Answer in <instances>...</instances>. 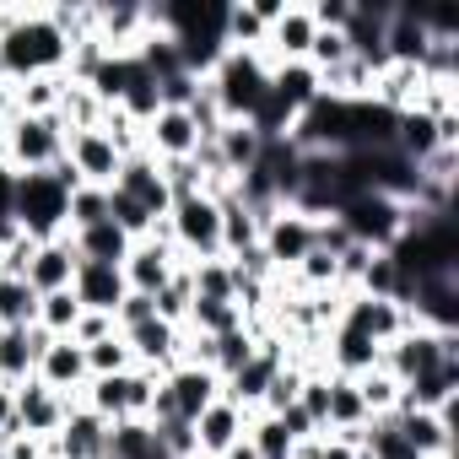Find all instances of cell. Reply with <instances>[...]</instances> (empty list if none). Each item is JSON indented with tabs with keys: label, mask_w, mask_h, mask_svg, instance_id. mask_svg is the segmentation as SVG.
Returning <instances> with one entry per match:
<instances>
[{
	"label": "cell",
	"mask_w": 459,
	"mask_h": 459,
	"mask_svg": "<svg viewBox=\"0 0 459 459\" xmlns=\"http://www.w3.org/2000/svg\"><path fill=\"white\" fill-rule=\"evenodd\" d=\"M0 82H6V71H0Z\"/></svg>",
	"instance_id": "b9f144b4"
},
{
	"label": "cell",
	"mask_w": 459,
	"mask_h": 459,
	"mask_svg": "<svg viewBox=\"0 0 459 459\" xmlns=\"http://www.w3.org/2000/svg\"><path fill=\"white\" fill-rule=\"evenodd\" d=\"M152 303H157V319H168V325H178V330H184V325H189V308H195V281H189V265H178V271H173V281H168Z\"/></svg>",
	"instance_id": "1f68e13d"
},
{
	"label": "cell",
	"mask_w": 459,
	"mask_h": 459,
	"mask_svg": "<svg viewBox=\"0 0 459 459\" xmlns=\"http://www.w3.org/2000/svg\"><path fill=\"white\" fill-rule=\"evenodd\" d=\"M71 130L60 125V114H12L6 119V173H49L65 162Z\"/></svg>",
	"instance_id": "5b68a950"
},
{
	"label": "cell",
	"mask_w": 459,
	"mask_h": 459,
	"mask_svg": "<svg viewBox=\"0 0 459 459\" xmlns=\"http://www.w3.org/2000/svg\"><path fill=\"white\" fill-rule=\"evenodd\" d=\"M152 427H157V437H162V448H168L173 459H195V421L162 416V421H152Z\"/></svg>",
	"instance_id": "8d00e7d4"
},
{
	"label": "cell",
	"mask_w": 459,
	"mask_h": 459,
	"mask_svg": "<svg viewBox=\"0 0 459 459\" xmlns=\"http://www.w3.org/2000/svg\"><path fill=\"white\" fill-rule=\"evenodd\" d=\"M281 362H287V341H260L249 362H238L233 373L221 378V394L238 400L244 411H260V400H265V389H271V378H276Z\"/></svg>",
	"instance_id": "7c38bea8"
},
{
	"label": "cell",
	"mask_w": 459,
	"mask_h": 459,
	"mask_svg": "<svg viewBox=\"0 0 459 459\" xmlns=\"http://www.w3.org/2000/svg\"><path fill=\"white\" fill-rule=\"evenodd\" d=\"M0 459H6V448H0Z\"/></svg>",
	"instance_id": "7bdbcfd3"
},
{
	"label": "cell",
	"mask_w": 459,
	"mask_h": 459,
	"mask_svg": "<svg viewBox=\"0 0 459 459\" xmlns=\"http://www.w3.org/2000/svg\"><path fill=\"white\" fill-rule=\"evenodd\" d=\"M303 373H308V368L287 357V362L276 368V378H271V389H265V400H260V411H271V416H276V411H287V405L298 400V389H303Z\"/></svg>",
	"instance_id": "d590c367"
},
{
	"label": "cell",
	"mask_w": 459,
	"mask_h": 459,
	"mask_svg": "<svg viewBox=\"0 0 459 459\" xmlns=\"http://www.w3.org/2000/svg\"><path fill=\"white\" fill-rule=\"evenodd\" d=\"M33 378L49 384V389L65 394V400H82V389H87V378H92V373H87V346H76L71 335H55V341L44 346Z\"/></svg>",
	"instance_id": "e0dca14e"
},
{
	"label": "cell",
	"mask_w": 459,
	"mask_h": 459,
	"mask_svg": "<svg viewBox=\"0 0 459 459\" xmlns=\"http://www.w3.org/2000/svg\"><path fill=\"white\" fill-rule=\"evenodd\" d=\"M103 459H173V454L162 448V437L146 416H130V421L108 427V454Z\"/></svg>",
	"instance_id": "d4e9b609"
},
{
	"label": "cell",
	"mask_w": 459,
	"mask_h": 459,
	"mask_svg": "<svg viewBox=\"0 0 459 459\" xmlns=\"http://www.w3.org/2000/svg\"><path fill=\"white\" fill-rule=\"evenodd\" d=\"M205 87H211L227 125L233 119L249 125L260 114L265 92H271V65H265V55H249V49H221V60L205 71Z\"/></svg>",
	"instance_id": "3957f363"
},
{
	"label": "cell",
	"mask_w": 459,
	"mask_h": 459,
	"mask_svg": "<svg viewBox=\"0 0 459 459\" xmlns=\"http://www.w3.org/2000/svg\"><path fill=\"white\" fill-rule=\"evenodd\" d=\"M49 341H55V335H49L44 325L0 330V384H6V389H22V384L33 378V368H39V357H44Z\"/></svg>",
	"instance_id": "ffe728a7"
},
{
	"label": "cell",
	"mask_w": 459,
	"mask_h": 459,
	"mask_svg": "<svg viewBox=\"0 0 459 459\" xmlns=\"http://www.w3.org/2000/svg\"><path fill=\"white\" fill-rule=\"evenodd\" d=\"M119 335H125L135 368H146V373H168L173 362H184V330L168 325V319H146V325L119 330Z\"/></svg>",
	"instance_id": "d6986e66"
},
{
	"label": "cell",
	"mask_w": 459,
	"mask_h": 459,
	"mask_svg": "<svg viewBox=\"0 0 459 459\" xmlns=\"http://www.w3.org/2000/svg\"><path fill=\"white\" fill-rule=\"evenodd\" d=\"M135 368V357H130V346H125V335L114 330V335H103L98 346H87V373L92 378H108V373H130Z\"/></svg>",
	"instance_id": "836d02e7"
},
{
	"label": "cell",
	"mask_w": 459,
	"mask_h": 459,
	"mask_svg": "<svg viewBox=\"0 0 459 459\" xmlns=\"http://www.w3.org/2000/svg\"><path fill=\"white\" fill-rule=\"evenodd\" d=\"M157 384H162V373H146V368L108 373V378H87L82 405H87V411H98V416L114 427V421L146 416V411H152V400H157Z\"/></svg>",
	"instance_id": "52a82bcc"
},
{
	"label": "cell",
	"mask_w": 459,
	"mask_h": 459,
	"mask_svg": "<svg viewBox=\"0 0 459 459\" xmlns=\"http://www.w3.org/2000/svg\"><path fill=\"white\" fill-rule=\"evenodd\" d=\"M421 87H427V76L416 71V65H384L378 76H373V103L384 108V114H405V108H416L421 103Z\"/></svg>",
	"instance_id": "cb8c5ba5"
},
{
	"label": "cell",
	"mask_w": 459,
	"mask_h": 459,
	"mask_svg": "<svg viewBox=\"0 0 459 459\" xmlns=\"http://www.w3.org/2000/svg\"><path fill=\"white\" fill-rule=\"evenodd\" d=\"M60 98H65V71L12 82V114H60Z\"/></svg>",
	"instance_id": "83f0119b"
},
{
	"label": "cell",
	"mask_w": 459,
	"mask_h": 459,
	"mask_svg": "<svg viewBox=\"0 0 459 459\" xmlns=\"http://www.w3.org/2000/svg\"><path fill=\"white\" fill-rule=\"evenodd\" d=\"M437 146H443V141H437V119H432L427 108L394 114V152H400L405 162H427Z\"/></svg>",
	"instance_id": "484cf974"
},
{
	"label": "cell",
	"mask_w": 459,
	"mask_h": 459,
	"mask_svg": "<svg viewBox=\"0 0 459 459\" xmlns=\"http://www.w3.org/2000/svg\"><path fill=\"white\" fill-rule=\"evenodd\" d=\"M98 221H108V189L76 184L65 200V233H82V227H98Z\"/></svg>",
	"instance_id": "f546056e"
},
{
	"label": "cell",
	"mask_w": 459,
	"mask_h": 459,
	"mask_svg": "<svg viewBox=\"0 0 459 459\" xmlns=\"http://www.w3.org/2000/svg\"><path fill=\"white\" fill-rule=\"evenodd\" d=\"M114 330H119V325H114V314H87V308H82V319H76L71 341H76V346H98V341H103V335H114Z\"/></svg>",
	"instance_id": "74e56055"
},
{
	"label": "cell",
	"mask_w": 459,
	"mask_h": 459,
	"mask_svg": "<svg viewBox=\"0 0 459 459\" xmlns=\"http://www.w3.org/2000/svg\"><path fill=\"white\" fill-rule=\"evenodd\" d=\"M0 448H6V459H49V454H55V448H49L44 437H33V432H17V437H6Z\"/></svg>",
	"instance_id": "ab89813d"
},
{
	"label": "cell",
	"mask_w": 459,
	"mask_h": 459,
	"mask_svg": "<svg viewBox=\"0 0 459 459\" xmlns=\"http://www.w3.org/2000/svg\"><path fill=\"white\" fill-rule=\"evenodd\" d=\"M314 216H303V211H292V205H276L265 221H260V255L271 260V271L276 276H292L308 255H314Z\"/></svg>",
	"instance_id": "9c48e42d"
},
{
	"label": "cell",
	"mask_w": 459,
	"mask_h": 459,
	"mask_svg": "<svg viewBox=\"0 0 459 459\" xmlns=\"http://www.w3.org/2000/svg\"><path fill=\"white\" fill-rule=\"evenodd\" d=\"M184 260L173 255V244L162 238V233H152V238H135L130 244V255H125V287L130 292H141V298H157L168 281H173V271H178Z\"/></svg>",
	"instance_id": "8fae6325"
},
{
	"label": "cell",
	"mask_w": 459,
	"mask_h": 459,
	"mask_svg": "<svg viewBox=\"0 0 459 459\" xmlns=\"http://www.w3.org/2000/svg\"><path fill=\"white\" fill-rule=\"evenodd\" d=\"M221 459H260V454H255V448H249V437H244V443H238V448H227V454H221Z\"/></svg>",
	"instance_id": "60d3db41"
},
{
	"label": "cell",
	"mask_w": 459,
	"mask_h": 459,
	"mask_svg": "<svg viewBox=\"0 0 459 459\" xmlns=\"http://www.w3.org/2000/svg\"><path fill=\"white\" fill-rule=\"evenodd\" d=\"M12 405H17V421H22V432H33V437L55 443V432L65 427L71 405H82V400H65V394H55L49 384L28 378L22 389H12Z\"/></svg>",
	"instance_id": "9a60e30c"
},
{
	"label": "cell",
	"mask_w": 459,
	"mask_h": 459,
	"mask_svg": "<svg viewBox=\"0 0 459 459\" xmlns=\"http://www.w3.org/2000/svg\"><path fill=\"white\" fill-rule=\"evenodd\" d=\"M65 162H71L76 184H98V189H114L119 184V168H125L119 146L103 130H76L71 146H65Z\"/></svg>",
	"instance_id": "4fadbf2b"
},
{
	"label": "cell",
	"mask_w": 459,
	"mask_h": 459,
	"mask_svg": "<svg viewBox=\"0 0 459 459\" xmlns=\"http://www.w3.org/2000/svg\"><path fill=\"white\" fill-rule=\"evenodd\" d=\"M49 459H60V454H49Z\"/></svg>",
	"instance_id": "ee69618b"
},
{
	"label": "cell",
	"mask_w": 459,
	"mask_h": 459,
	"mask_svg": "<svg viewBox=\"0 0 459 459\" xmlns=\"http://www.w3.org/2000/svg\"><path fill=\"white\" fill-rule=\"evenodd\" d=\"M76 265H82V260H76L71 233H65V238H44V244L33 249V260H28V276H22V281H28L39 298H44V292H65V287L76 281Z\"/></svg>",
	"instance_id": "44dd1931"
},
{
	"label": "cell",
	"mask_w": 459,
	"mask_h": 459,
	"mask_svg": "<svg viewBox=\"0 0 459 459\" xmlns=\"http://www.w3.org/2000/svg\"><path fill=\"white\" fill-rule=\"evenodd\" d=\"M249 416H255V411H244L238 400L216 394V400L195 416V454H200V459H221L227 448H238V443L249 437Z\"/></svg>",
	"instance_id": "30bf717a"
},
{
	"label": "cell",
	"mask_w": 459,
	"mask_h": 459,
	"mask_svg": "<svg viewBox=\"0 0 459 459\" xmlns=\"http://www.w3.org/2000/svg\"><path fill=\"white\" fill-rule=\"evenodd\" d=\"M76 189V173L71 162L49 168V173H17L12 178V195H6V221L22 227L28 238H65V200Z\"/></svg>",
	"instance_id": "6da1fadb"
},
{
	"label": "cell",
	"mask_w": 459,
	"mask_h": 459,
	"mask_svg": "<svg viewBox=\"0 0 459 459\" xmlns=\"http://www.w3.org/2000/svg\"><path fill=\"white\" fill-rule=\"evenodd\" d=\"M65 60H71V44L60 39L49 12L44 6H17V22L0 33V71H6V82L55 76V71H65Z\"/></svg>",
	"instance_id": "7a4b0ae2"
},
{
	"label": "cell",
	"mask_w": 459,
	"mask_h": 459,
	"mask_svg": "<svg viewBox=\"0 0 459 459\" xmlns=\"http://www.w3.org/2000/svg\"><path fill=\"white\" fill-rule=\"evenodd\" d=\"M189 281H195V298H211V303H238L233 265H227V260H200V265H189Z\"/></svg>",
	"instance_id": "4dcf8cb0"
},
{
	"label": "cell",
	"mask_w": 459,
	"mask_h": 459,
	"mask_svg": "<svg viewBox=\"0 0 459 459\" xmlns=\"http://www.w3.org/2000/svg\"><path fill=\"white\" fill-rule=\"evenodd\" d=\"M357 394H362V405H368V416H389L394 405H400V384L384 373V368H368L362 378H357Z\"/></svg>",
	"instance_id": "e575fe53"
},
{
	"label": "cell",
	"mask_w": 459,
	"mask_h": 459,
	"mask_svg": "<svg viewBox=\"0 0 459 459\" xmlns=\"http://www.w3.org/2000/svg\"><path fill=\"white\" fill-rule=\"evenodd\" d=\"M49 448L60 459H103L108 454V421L98 411H87V405H71V416H65V427L55 432Z\"/></svg>",
	"instance_id": "7402d4cb"
},
{
	"label": "cell",
	"mask_w": 459,
	"mask_h": 459,
	"mask_svg": "<svg viewBox=\"0 0 459 459\" xmlns=\"http://www.w3.org/2000/svg\"><path fill=\"white\" fill-rule=\"evenodd\" d=\"M216 394H221V378H216L211 368L173 362V368L162 373V384H157V400H152L146 421H162V416H184V421H195Z\"/></svg>",
	"instance_id": "ba28073f"
},
{
	"label": "cell",
	"mask_w": 459,
	"mask_h": 459,
	"mask_svg": "<svg viewBox=\"0 0 459 459\" xmlns=\"http://www.w3.org/2000/svg\"><path fill=\"white\" fill-rule=\"evenodd\" d=\"M71 292H76V303H82L87 314H119V303L130 298L119 265H76Z\"/></svg>",
	"instance_id": "603a6c76"
},
{
	"label": "cell",
	"mask_w": 459,
	"mask_h": 459,
	"mask_svg": "<svg viewBox=\"0 0 459 459\" xmlns=\"http://www.w3.org/2000/svg\"><path fill=\"white\" fill-rule=\"evenodd\" d=\"M200 125H195V114L189 108H157L152 119H146V152L157 157V162H178V157H195L200 152Z\"/></svg>",
	"instance_id": "ac0fdd59"
},
{
	"label": "cell",
	"mask_w": 459,
	"mask_h": 459,
	"mask_svg": "<svg viewBox=\"0 0 459 459\" xmlns=\"http://www.w3.org/2000/svg\"><path fill=\"white\" fill-rule=\"evenodd\" d=\"M119 195H130L157 227H162V216H168V205H173V195H168V178H162V162L152 157V152H135V157H125V168H119V184H114Z\"/></svg>",
	"instance_id": "2e32d148"
},
{
	"label": "cell",
	"mask_w": 459,
	"mask_h": 459,
	"mask_svg": "<svg viewBox=\"0 0 459 459\" xmlns=\"http://www.w3.org/2000/svg\"><path fill=\"white\" fill-rule=\"evenodd\" d=\"M146 319H157V303H152V298H141V292H130V298L119 303V314H114V325H119V330H135V325H146Z\"/></svg>",
	"instance_id": "f35d334b"
},
{
	"label": "cell",
	"mask_w": 459,
	"mask_h": 459,
	"mask_svg": "<svg viewBox=\"0 0 459 459\" xmlns=\"http://www.w3.org/2000/svg\"><path fill=\"white\" fill-rule=\"evenodd\" d=\"M459 362V335H443V330H421V325H411L400 341H389L384 346V357H378V368L405 389V384H421V378H432V373H443V368H454Z\"/></svg>",
	"instance_id": "8992f818"
},
{
	"label": "cell",
	"mask_w": 459,
	"mask_h": 459,
	"mask_svg": "<svg viewBox=\"0 0 459 459\" xmlns=\"http://www.w3.org/2000/svg\"><path fill=\"white\" fill-rule=\"evenodd\" d=\"M71 244H76V260L82 265H125V255H130V238L119 233L114 221L82 227V233H71Z\"/></svg>",
	"instance_id": "4316f807"
},
{
	"label": "cell",
	"mask_w": 459,
	"mask_h": 459,
	"mask_svg": "<svg viewBox=\"0 0 459 459\" xmlns=\"http://www.w3.org/2000/svg\"><path fill=\"white\" fill-rule=\"evenodd\" d=\"M335 221L346 227V238L373 249V255H389L400 244V233L411 227V205L394 200V195H378V189H362V195H346L335 205Z\"/></svg>",
	"instance_id": "277c9868"
},
{
	"label": "cell",
	"mask_w": 459,
	"mask_h": 459,
	"mask_svg": "<svg viewBox=\"0 0 459 459\" xmlns=\"http://www.w3.org/2000/svg\"><path fill=\"white\" fill-rule=\"evenodd\" d=\"M39 325V292L22 276H0V330H28Z\"/></svg>",
	"instance_id": "f1b7e54d"
},
{
	"label": "cell",
	"mask_w": 459,
	"mask_h": 459,
	"mask_svg": "<svg viewBox=\"0 0 459 459\" xmlns=\"http://www.w3.org/2000/svg\"><path fill=\"white\" fill-rule=\"evenodd\" d=\"M341 325L362 330V335H368L373 346H389V341H400V335L411 330V314H405L400 303H389V298L346 292V303H341Z\"/></svg>",
	"instance_id": "5bb4252c"
},
{
	"label": "cell",
	"mask_w": 459,
	"mask_h": 459,
	"mask_svg": "<svg viewBox=\"0 0 459 459\" xmlns=\"http://www.w3.org/2000/svg\"><path fill=\"white\" fill-rule=\"evenodd\" d=\"M76 319H82V303H76V292L65 287V292H44L39 298V325L49 330V335H71L76 330Z\"/></svg>",
	"instance_id": "d6a6232c"
}]
</instances>
